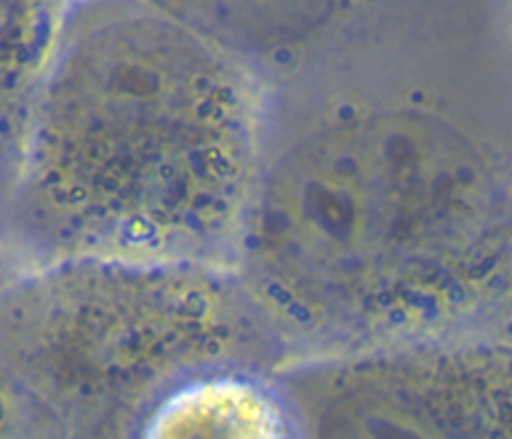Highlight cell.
I'll return each mask as SVG.
<instances>
[{
	"label": "cell",
	"mask_w": 512,
	"mask_h": 439,
	"mask_svg": "<svg viewBox=\"0 0 512 439\" xmlns=\"http://www.w3.org/2000/svg\"><path fill=\"white\" fill-rule=\"evenodd\" d=\"M264 152L235 271L300 340L512 305V42L481 10H335L261 57Z\"/></svg>",
	"instance_id": "6da1fadb"
},
{
	"label": "cell",
	"mask_w": 512,
	"mask_h": 439,
	"mask_svg": "<svg viewBox=\"0 0 512 439\" xmlns=\"http://www.w3.org/2000/svg\"><path fill=\"white\" fill-rule=\"evenodd\" d=\"M269 74L188 10H64L8 149L5 249L235 269L264 152Z\"/></svg>",
	"instance_id": "7a4b0ae2"
},
{
	"label": "cell",
	"mask_w": 512,
	"mask_h": 439,
	"mask_svg": "<svg viewBox=\"0 0 512 439\" xmlns=\"http://www.w3.org/2000/svg\"><path fill=\"white\" fill-rule=\"evenodd\" d=\"M291 400L305 439H512V359H374L308 376Z\"/></svg>",
	"instance_id": "3957f363"
},
{
	"label": "cell",
	"mask_w": 512,
	"mask_h": 439,
	"mask_svg": "<svg viewBox=\"0 0 512 439\" xmlns=\"http://www.w3.org/2000/svg\"><path fill=\"white\" fill-rule=\"evenodd\" d=\"M130 439H305L288 393L252 371L210 366L161 391Z\"/></svg>",
	"instance_id": "277c9868"
}]
</instances>
